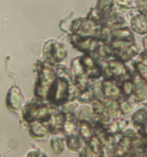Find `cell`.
Masks as SVG:
<instances>
[{
  "mask_svg": "<svg viewBox=\"0 0 147 157\" xmlns=\"http://www.w3.org/2000/svg\"><path fill=\"white\" fill-rule=\"evenodd\" d=\"M74 82H69L65 78L56 77L55 82L48 91L46 101L51 107L60 108L70 99V86Z\"/></svg>",
  "mask_w": 147,
  "mask_h": 157,
  "instance_id": "6da1fadb",
  "label": "cell"
},
{
  "mask_svg": "<svg viewBox=\"0 0 147 157\" xmlns=\"http://www.w3.org/2000/svg\"><path fill=\"white\" fill-rule=\"evenodd\" d=\"M56 79V71L55 68H53L51 64H44L40 69L38 77V83L36 86V96L40 100H46L48 94V91L53 83Z\"/></svg>",
  "mask_w": 147,
  "mask_h": 157,
  "instance_id": "7a4b0ae2",
  "label": "cell"
},
{
  "mask_svg": "<svg viewBox=\"0 0 147 157\" xmlns=\"http://www.w3.org/2000/svg\"><path fill=\"white\" fill-rule=\"evenodd\" d=\"M102 25L93 22L87 17L75 18L71 23L70 35H76L78 37H93L99 38Z\"/></svg>",
  "mask_w": 147,
  "mask_h": 157,
  "instance_id": "3957f363",
  "label": "cell"
},
{
  "mask_svg": "<svg viewBox=\"0 0 147 157\" xmlns=\"http://www.w3.org/2000/svg\"><path fill=\"white\" fill-rule=\"evenodd\" d=\"M44 56L51 66H58L68 56V51L60 41H48L44 48Z\"/></svg>",
  "mask_w": 147,
  "mask_h": 157,
  "instance_id": "277c9868",
  "label": "cell"
},
{
  "mask_svg": "<svg viewBox=\"0 0 147 157\" xmlns=\"http://www.w3.org/2000/svg\"><path fill=\"white\" fill-rule=\"evenodd\" d=\"M69 40L74 48L83 54H94L99 46L100 39L93 37H78L76 35H69Z\"/></svg>",
  "mask_w": 147,
  "mask_h": 157,
  "instance_id": "5b68a950",
  "label": "cell"
},
{
  "mask_svg": "<svg viewBox=\"0 0 147 157\" xmlns=\"http://www.w3.org/2000/svg\"><path fill=\"white\" fill-rule=\"evenodd\" d=\"M45 125L47 126L48 131L52 135L55 134H62L63 132V125H65V113H62L59 108L53 107L52 113L46 121Z\"/></svg>",
  "mask_w": 147,
  "mask_h": 157,
  "instance_id": "8992f818",
  "label": "cell"
},
{
  "mask_svg": "<svg viewBox=\"0 0 147 157\" xmlns=\"http://www.w3.org/2000/svg\"><path fill=\"white\" fill-rule=\"evenodd\" d=\"M131 17H130V29L133 33L140 36L147 35V16L140 14L136 9L131 10Z\"/></svg>",
  "mask_w": 147,
  "mask_h": 157,
  "instance_id": "52a82bcc",
  "label": "cell"
},
{
  "mask_svg": "<svg viewBox=\"0 0 147 157\" xmlns=\"http://www.w3.org/2000/svg\"><path fill=\"white\" fill-rule=\"evenodd\" d=\"M101 25L112 31V30H114V29H117V28L126 26V18L121 12H118V10L115 9V10H113L110 14L106 15V16L102 18Z\"/></svg>",
  "mask_w": 147,
  "mask_h": 157,
  "instance_id": "ba28073f",
  "label": "cell"
},
{
  "mask_svg": "<svg viewBox=\"0 0 147 157\" xmlns=\"http://www.w3.org/2000/svg\"><path fill=\"white\" fill-rule=\"evenodd\" d=\"M102 92L105 99L120 100L122 98L120 82L114 79H102Z\"/></svg>",
  "mask_w": 147,
  "mask_h": 157,
  "instance_id": "9c48e42d",
  "label": "cell"
},
{
  "mask_svg": "<svg viewBox=\"0 0 147 157\" xmlns=\"http://www.w3.org/2000/svg\"><path fill=\"white\" fill-rule=\"evenodd\" d=\"M134 83V92H133V102L134 103H143L147 100V83L140 78L139 76L133 74L131 76Z\"/></svg>",
  "mask_w": 147,
  "mask_h": 157,
  "instance_id": "30bf717a",
  "label": "cell"
},
{
  "mask_svg": "<svg viewBox=\"0 0 147 157\" xmlns=\"http://www.w3.org/2000/svg\"><path fill=\"white\" fill-rule=\"evenodd\" d=\"M131 153H132V139L123 135L113 150V157H129Z\"/></svg>",
  "mask_w": 147,
  "mask_h": 157,
  "instance_id": "8fae6325",
  "label": "cell"
},
{
  "mask_svg": "<svg viewBox=\"0 0 147 157\" xmlns=\"http://www.w3.org/2000/svg\"><path fill=\"white\" fill-rule=\"evenodd\" d=\"M29 133L32 138L38 140L47 139L48 135L51 134L47 126L45 125V123L39 122V121H36V122H32L29 124Z\"/></svg>",
  "mask_w": 147,
  "mask_h": 157,
  "instance_id": "7c38bea8",
  "label": "cell"
},
{
  "mask_svg": "<svg viewBox=\"0 0 147 157\" xmlns=\"http://www.w3.org/2000/svg\"><path fill=\"white\" fill-rule=\"evenodd\" d=\"M84 146H85V142L83 141L78 133L66 136V148L71 153L79 154Z\"/></svg>",
  "mask_w": 147,
  "mask_h": 157,
  "instance_id": "4fadbf2b",
  "label": "cell"
},
{
  "mask_svg": "<svg viewBox=\"0 0 147 157\" xmlns=\"http://www.w3.org/2000/svg\"><path fill=\"white\" fill-rule=\"evenodd\" d=\"M78 133V121L76 115L74 113H67L65 115V125H63V132L62 134L65 136L73 135Z\"/></svg>",
  "mask_w": 147,
  "mask_h": 157,
  "instance_id": "5bb4252c",
  "label": "cell"
},
{
  "mask_svg": "<svg viewBox=\"0 0 147 157\" xmlns=\"http://www.w3.org/2000/svg\"><path fill=\"white\" fill-rule=\"evenodd\" d=\"M112 40H125V41H134L133 32L129 26H122L110 31ZM110 40V41H112Z\"/></svg>",
  "mask_w": 147,
  "mask_h": 157,
  "instance_id": "9a60e30c",
  "label": "cell"
},
{
  "mask_svg": "<svg viewBox=\"0 0 147 157\" xmlns=\"http://www.w3.org/2000/svg\"><path fill=\"white\" fill-rule=\"evenodd\" d=\"M76 118L78 122H94V110L91 105H79L77 113H76Z\"/></svg>",
  "mask_w": 147,
  "mask_h": 157,
  "instance_id": "2e32d148",
  "label": "cell"
},
{
  "mask_svg": "<svg viewBox=\"0 0 147 157\" xmlns=\"http://www.w3.org/2000/svg\"><path fill=\"white\" fill-rule=\"evenodd\" d=\"M130 122L132 124V126L139 130L144 124L147 122V108L146 107H140L137 110H134V113L130 117Z\"/></svg>",
  "mask_w": 147,
  "mask_h": 157,
  "instance_id": "e0dca14e",
  "label": "cell"
},
{
  "mask_svg": "<svg viewBox=\"0 0 147 157\" xmlns=\"http://www.w3.org/2000/svg\"><path fill=\"white\" fill-rule=\"evenodd\" d=\"M104 105H105V108H106L107 113H108V116L110 117V119H118V118L122 117L118 100L105 99Z\"/></svg>",
  "mask_w": 147,
  "mask_h": 157,
  "instance_id": "ac0fdd59",
  "label": "cell"
},
{
  "mask_svg": "<svg viewBox=\"0 0 147 157\" xmlns=\"http://www.w3.org/2000/svg\"><path fill=\"white\" fill-rule=\"evenodd\" d=\"M50 146L53 153L56 155H61L66 149V136L63 134H55L52 135L50 139Z\"/></svg>",
  "mask_w": 147,
  "mask_h": 157,
  "instance_id": "d6986e66",
  "label": "cell"
},
{
  "mask_svg": "<svg viewBox=\"0 0 147 157\" xmlns=\"http://www.w3.org/2000/svg\"><path fill=\"white\" fill-rule=\"evenodd\" d=\"M78 134L83 139V141L87 144L94 136V128L91 123L78 122Z\"/></svg>",
  "mask_w": 147,
  "mask_h": 157,
  "instance_id": "ffe728a7",
  "label": "cell"
},
{
  "mask_svg": "<svg viewBox=\"0 0 147 157\" xmlns=\"http://www.w3.org/2000/svg\"><path fill=\"white\" fill-rule=\"evenodd\" d=\"M7 105L12 110H18L21 108L22 105V95L21 92L18 91V88L13 87L9 92L8 100H7Z\"/></svg>",
  "mask_w": 147,
  "mask_h": 157,
  "instance_id": "44dd1931",
  "label": "cell"
},
{
  "mask_svg": "<svg viewBox=\"0 0 147 157\" xmlns=\"http://www.w3.org/2000/svg\"><path fill=\"white\" fill-rule=\"evenodd\" d=\"M120 87H121V94L123 99H129L131 100L133 96L134 92V83L132 78H128L120 82Z\"/></svg>",
  "mask_w": 147,
  "mask_h": 157,
  "instance_id": "7402d4cb",
  "label": "cell"
},
{
  "mask_svg": "<svg viewBox=\"0 0 147 157\" xmlns=\"http://www.w3.org/2000/svg\"><path fill=\"white\" fill-rule=\"evenodd\" d=\"M118 102H120V110H121L122 117H128V116L131 117V115L134 113V102H132L129 99H123V98H121Z\"/></svg>",
  "mask_w": 147,
  "mask_h": 157,
  "instance_id": "603a6c76",
  "label": "cell"
},
{
  "mask_svg": "<svg viewBox=\"0 0 147 157\" xmlns=\"http://www.w3.org/2000/svg\"><path fill=\"white\" fill-rule=\"evenodd\" d=\"M138 0H114V7L116 10H132L137 8Z\"/></svg>",
  "mask_w": 147,
  "mask_h": 157,
  "instance_id": "cb8c5ba5",
  "label": "cell"
},
{
  "mask_svg": "<svg viewBox=\"0 0 147 157\" xmlns=\"http://www.w3.org/2000/svg\"><path fill=\"white\" fill-rule=\"evenodd\" d=\"M94 100H95V95H94V92H93V90L91 87V85H90V87L87 88V90L81 92L77 98L78 102L79 103H84V105H91Z\"/></svg>",
  "mask_w": 147,
  "mask_h": 157,
  "instance_id": "d4e9b609",
  "label": "cell"
},
{
  "mask_svg": "<svg viewBox=\"0 0 147 157\" xmlns=\"http://www.w3.org/2000/svg\"><path fill=\"white\" fill-rule=\"evenodd\" d=\"M91 82L92 80L87 77L86 74L81 75V76H78V77H75V78H74V84H75V86H76L81 92L85 91V90H87V88L90 87Z\"/></svg>",
  "mask_w": 147,
  "mask_h": 157,
  "instance_id": "484cf974",
  "label": "cell"
},
{
  "mask_svg": "<svg viewBox=\"0 0 147 157\" xmlns=\"http://www.w3.org/2000/svg\"><path fill=\"white\" fill-rule=\"evenodd\" d=\"M97 8L102 13L104 16H106V15H108V14L112 13L113 10H115L114 0H98Z\"/></svg>",
  "mask_w": 147,
  "mask_h": 157,
  "instance_id": "4316f807",
  "label": "cell"
},
{
  "mask_svg": "<svg viewBox=\"0 0 147 157\" xmlns=\"http://www.w3.org/2000/svg\"><path fill=\"white\" fill-rule=\"evenodd\" d=\"M87 147L91 149L92 151L97 155H99V156H102V154L105 151V148H104V144H101V141H100L97 136H93L89 142H87Z\"/></svg>",
  "mask_w": 147,
  "mask_h": 157,
  "instance_id": "83f0119b",
  "label": "cell"
},
{
  "mask_svg": "<svg viewBox=\"0 0 147 157\" xmlns=\"http://www.w3.org/2000/svg\"><path fill=\"white\" fill-rule=\"evenodd\" d=\"M78 108H79V102L77 100H74V101L66 102L65 105H61L59 109L65 113V115H67V113H74V115H76Z\"/></svg>",
  "mask_w": 147,
  "mask_h": 157,
  "instance_id": "f1b7e54d",
  "label": "cell"
},
{
  "mask_svg": "<svg viewBox=\"0 0 147 157\" xmlns=\"http://www.w3.org/2000/svg\"><path fill=\"white\" fill-rule=\"evenodd\" d=\"M84 74H85V71H84V68H83L82 62H81V56L75 57L71 61V75H73V78Z\"/></svg>",
  "mask_w": 147,
  "mask_h": 157,
  "instance_id": "f546056e",
  "label": "cell"
},
{
  "mask_svg": "<svg viewBox=\"0 0 147 157\" xmlns=\"http://www.w3.org/2000/svg\"><path fill=\"white\" fill-rule=\"evenodd\" d=\"M133 62V68H134V74L139 76L140 78L145 80L147 83V66L143 64V63H139V62H136L132 60Z\"/></svg>",
  "mask_w": 147,
  "mask_h": 157,
  "instance_id": "4dcf8cb0",
  "label": "cell"
},
{
  "mask_svg": "<svg viewBox=\"0 0 147 157\" xmlns=\"http://www.w3.org/2000/svg\"><path fill=\"white\" fill-rule=\"evenodd\" d=\"M73 17H74V15L71 14L69 17L65 18V20L61 21V23H60L61 30L65 31V32H68L69 35H70V29H71V23H73V21H74Z\"/></svg>",
  "mask_w": 147,
  "mask_h": 157,
  "instance_id": "1f68e13d",
  "label": "cell"
},
{
  "mask_svg": "<svg viewBox=\"0 0 147 157\" xmlns=\"http://www.w3.org/2000/svg\"><path fill=\"white\" fill-rule=\"evenodd\" d=\"M137 10H138L140 14L147 16V0H138Z\"/></svg>",
  "mask_w": 147,
  "mask_h": 157,
  "instance_id": "d6a6232c",
  "label": "cell"
},
{
  "mask_svg": "<svg viewBox=\"0 0 147 157\" xmlns=\"http://www.w3.org/2000/svg\"><path fill=\"white\" fill-rule=\"evenodd\" d=\"M133 61L139 62V63H143V64L147 66V52L143 51V52L140 53L139 55H137V56H136V59H134Z\"/></svg>",
  "mask_w": 147,
  "mask_h": 157,
  "instance_id": "836d02e7",
  "label": "cell"
},
{
  "mask_svg": "<svg viewBox=\"0 0 147 157\" xmlns=\"http://www.w3.org/2000/svg\"><path fill=\"white\" fill-rule=\"evenodd\" d=\"M26 157H48L47 154H45L44 151H42V150H31V151H29V153L26 154Z\"/></svg>",
  "mask_w": 147,
  "mask_h": 157,
  "instance_id": "e575fe53",
  "label": "cell"
},
{
  "mask_svg": "<svg viewBox=\"0 0 147 157\" xmlns=\"http://www.w3.org/2000/svg\"><path fill=\"white\" fill-rule=\"evenodd\" d=\"M138 132H139V134L141 135L143 138H145V139H147V122L144 124L143 126L140 127L138 130Z\"/></svg>",
  "mask_w": 147,
  "mask_h": 157,
  "instance_id": "d590c367",
  "label": "cell"
},
{
  "mask_svg": "<svg viewBox=\"0 0 147 157\" xmlns=\"http://www.w3.org/2000/svg\"><path fill=\"white\" fill-rule=\"evenodd\" d=\"M143 48L145 52H147V35L144 37V39H143Z\"/></svg>",
  "mask_w": 147,
  "mask_h": 157,
  "instance_id": "8d00e7d4",
  "label": "cell"
},
{
  "mask_svg": "<svg viewBox=\"0 0 147 157\" xmlns=\"http://www.w3.org/2000/svg\"><path fill=\"white\" fill-rule=\"evenodd\" d=\"M129 157H145L144 156V154H138V153H131Z\"/></svg>",
  "mask_w": 147,
  "mask_h": 157,
  "instance_id": "74e56055",
  "label": "cell"
}]
</instances>
